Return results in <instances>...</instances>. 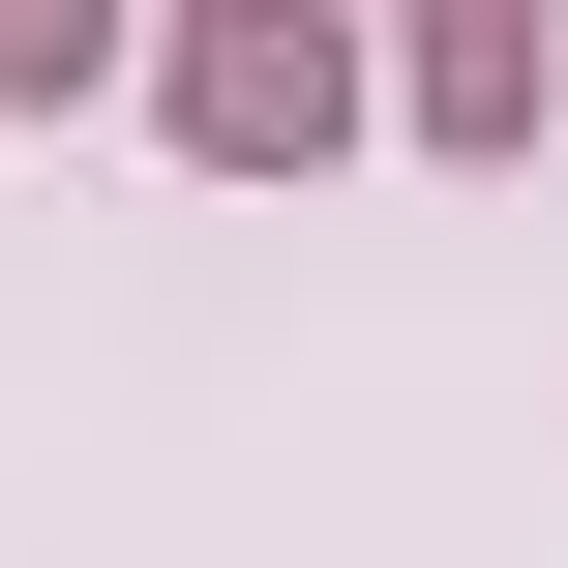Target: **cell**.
Wrapping results in <instances>:
<instances>
[]
</instances>
